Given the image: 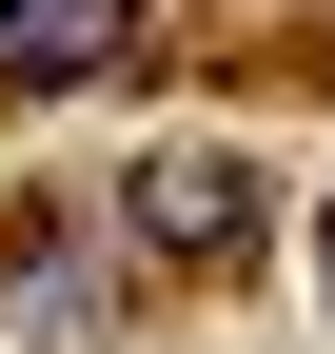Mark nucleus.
Listing matches in <instances>:
<instances>
[{
    "mask_svg": "<svg viewBox=\"0 0 335 354\" xmlns=\"http://www.w3.org/2000/svg\"><path fill=\"white\" fill-rule=\"evenodd\" d=\"M158 0H0V99H79L99 59H138Z\"/></svg>",
    "mask_w": 335,
    "mask_h": 354,
    "instance_id": "nucleus-1",
    "label": "nucleus"
},
{
    "mask_svg": "<svg viewBox=\"0 0 335 354\" xmlns=\"http://www.w3.org/2000/svg\"><path fill=\"white\" fill-rule=\"evenodd\" d=\"M118 236H158V256H237V236H257V177H237V158H138Z\"/></svg>",
    "mask_w": 335,
    "mask_h": 354,
    "instance_id": "nucleus-2",
    "label": "nucleus"
},
{
    "mask_svg": "<svg viewBox=\"0 0 335 354\" xmlns=\"http://www.w3.org/2000/svg\"><path fill=\"white\" fill-rule=\"evenodd\" d=\"M316 295H335V197H316Z\"/></svg>",
    "mask_w": 335,
    "mask_h": 354,
    "instance_id": "nucleus-3",
    "label": "nucleus"
}]
</instances>
